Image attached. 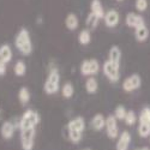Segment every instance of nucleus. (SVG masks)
Instances as JSON below:
<instances>
[{
	"label": "nucleus",
	"instance_id": "f257e3e1",
	"mask_svg": "<svg viewBox=\"0 0 150 150\" xmlns=\"http://www.w3.org/2000/svg\"><path fill=\"white\" fill-rule=\"evenodd\" d=\"M15 47L22 55H30L33 53V41L27 28H21L15 37Z\"/></svg>",
	"mask_w": 150,
	"mask_h": 150
},
{
	"label": "nucleus",
	"instance_id": "f03ea898",
	"mask_svg": "<svg viewBox=\"0 0 150 150\" xmlns=\"http://www.w3.org/2000/svg\"><path fill=\"white\" fill-rule=\"evenodd\" d=\"M60 86V73L57 67H52L49 70L47 78L43 84V90L47 95H54L59 91Z\"/></svg>",
	"mask_w": 150,
	"mask_h": 150
},
{
	"label": "nucleus",
	"instance_id": "7ed1b4c3",
	"mask_svg": "<svg viewBox=\"0 0 150 150\" xmlns=\"http://www.w3.org/2000/svg\"><path fill=\"white\" fill-rule=\"evenodd\" d=\"M40 122V115L36 110L33 109H28L23 113V115L19 119V124L18 127L19 130H25V129H30V127H36L37 124Z\"/></svg>",
	"mask_w": 150,
	"mask_h": 150
},
{
	"label": "nucleus",
	"instance_id": "20e7f679",
	"mask_svg": "<svg viewBox=\"0 0 150 150\" xmlns=\"http://www.w3.org/2000/svg\"><path fill=\"white\" fill-rule=\"evenodd\" d=\"M36 129L30 127L25 130H21V145L23 150H33L35 143Z\"/></svg>",
	"mask_w": 150,
	"mask_h": 150
},
{
	"label": "nucleus",
	"instance_id": "39448f33",
	"mask_svg": "<svg viewBox=\"0 0 150 150\" xmlns=\"http://www.w3.org/2000/svg\"><path fill=\"white\" fill-rule=\"evenodd\" d=\"M120 65H117L114 62H112L110 60H106L103 62V66H102V71L103 74L110 81V82H118L120 78Z\"/></svg>",
	"mask_w": 150,
	"mask_h": 150
},
{
	"label": "nucleus",
	"instance_id": "423d86ee",
	"mask_svg": "<svg viewBox=\"0 0 150 150\" xmlns=\"http://www.w3.org/2000/svg\"><path fill=\"white\" fill-rule=\"evenodd\" d=\"M79 70L83 76H86V77L95 76L100 71V62L96 59H85L82 61Z\"/></svg>",
	"mask_w": 150,
	"mask_h": 150
},
{
	"label": "nucleus",
	"instance_id": "0eeeda50",
	"mask_svg": "<svg viewBox=\"0 0 150 150\" xmlns=\"http://www.w3.org/2000/svg\"><path fill=\"white\" fill-rule=\"evenodd\" d=\"M142 85V78L139 74L133 73L131 76H129L127 78H125V81L122 82V89L126 93H131L134 91L138 88H141Z\"/></svg>",
	"mask_w": 150,
	"mask_h": 150
},
{
	"label": "nucleus",
	"instance_id": "6e6552de",
	"mask_svg": "<svg viewBox=\"0 0 150 150\" xmlns=\"http://www.w3.org/2000/svg\"><path fill=\"white\" fill-rule=\"evenodd\" d=\"M118 119L115 118V115H108L106 118V132L107 136L110 139H114L119 134V130H118Z\"/></svg>",
	"mask_w": 150,
	"mask_h": 150
},
{
	"label": "nucleus",
	"instance_id": "1a4fd4ad",
	"mask_svg": "<svg viewBox=\"0 0 150 150\" xmlns=\"http://www.w3.org/2000/svg\"><path fill=\"white\" fill-rule=\"evenodd\" d=\"M103 22L106 24V27L108 28H115L119 22H120V15L119 12L114 8L112 10H108L106 13H105V17H103Z\"/></svg>",
	"mask_w": 150,
	"mask_h": 150
},
{
	"label": "nucleus",
	"instance_id": "9d476101",
	"mask_svg": "<svg viewBox=\"0 0 150 150\" xmlns=\"http://www.w3.org/2000/svg\"><path fill=\"white\" fill-rule=\"evenodd\" d=\"M125 23L126 25L130 27V28H138V27H142V25H145V22H144V18L139 15L134 13V12H129L125 17Z\"/></svg>",
	"mask_w": 150,
	"mask_h": 150
},
{
	"label": "nucleus",
	"instance_id": "9b49d317",
	"mask_svg": "<svg viewBox=\"0 0 150 150\" xmlns=\"http://www.w3.org/2000/svg\"><path fill=\"white\" fill-rule=\"evenodd\" d=\"M130 143H131V134L129 131H122L120 133V137L117 142V150H129V146H130Z\"/></svg>",
	"mask_w": 150,
	"mask_h": 150
},
{
	"label": "nucleus",
	"instance_id": "f8f14e48",
	"mask_svg": "<svg viewBox=\"0 0 150 150\" xmlns=\"http://www.w3.org/2000/svg\"><path fill=\"white\" fill-rule=\"evenodd\" d=\"M0 134L3 136V138L8 141L11 139L15 134V125L12 124L11 121H4L1 125V129H0Z\"/></svg>",
	"mask_w": 150,
	"mask_h": 150
},
{
	"label": "nucleus",
	"instance_id": "ddd939ff",
	"mask_svg": "<svg viewBox=\"0 0 150 150\" xmlns=\"http://www.w3.org/2000/svg\"><path fill=\"white\" fill-rule=\"evenodd\" d=\"M90 12H93L94 15H96L100 19H103L105 17V8L101 3V0H91L90 3Z\"/></svg>",
	"mask_w": 150,
	"mask_h": 150
},
{
	"label": "nucleus",
	"instance_id": "4468645a",
	"mask_svg": "<svg viewBox=\"0 0 150 150\" xmlns=\"http://www.w3.org/2000/svg\"><path fill=\"white\" fill-rule=\"evenodd\" d=\"M79 25V19L77 17L76 13H69L65 18V27L70 30V31H74Z\"/></svg>",
	"mask_w": 150,
	"mask_h": 150
},
{
	"label": "nucleus",
	"instance_id": "2eb2a0df",
	"mask_svg": "<svg viewBox=\"0 0 150 150\" xmlns=\"http://www.w3.org/2000/svg\"><path fill=\"white\" fill-rule=\"evenodd\" d=\"M90 124H91V127L95 131H101L106 127V118L102 114H95Z\"/></svg>",
	"mask_w": 150,
	"mask_h": 150
},
{
	"label": "nucleus",
	"instance_id": "dca6fc26",
	"mask_svg": "<svg viewBox=\"0 0 150 150\" xmlns=\"http://www.w3.org/2000/svg\"><path fill=\"white\" fill-rule=\"evenodd\" d=\"M108 60L114 62L117 65H120L121 61V49L118 46H112L108 52Z\"/></svg>",
	"mask_w": 150,
	"mask_h": 150
},
{
	"label": "nucleus",
	"instance_id": "f3484780",
	"mask_svg": "<svg viewBox=\"0 0 150 150\" xmlns=\"http://www.w3.org/2000/svg\"><path fill=\"white\" fill-rule=\"evenodd\" d=\"M85 129V121L82 117H77L69 121L67 124V130H77V131H84Z\"/></svg>",
	"mask_w": 150,
	"mask_h": 150
},
{
	"label": "nucleus",
	"instance_id": "a211bd4d",
	"mask_svg": "<svg viewBox=\"0 0 150 150\" xmlns=\"http://www.w3.org/2000/svg\"><path fill=\"white\" fill-rule=\"evenodd\" d=\"M0 55H1V59L4 62H10L12 60V57H13V53H12V48L10 47V45L5 43L0 46Z\"/></svg>",
	"mask_w": 150,
	"mask_h": 150
},
{
	"label": "nucleus",
	"instance_id": "6ab92c4d",
	"mask_svg": "<svg viewBox=\"0 0 150 150\" xmlns=\"http://www.w3.org/2000/svg\"><path fill=\"white\" fill-rule=\"evenodd\" d=\"M30 90L27 88V86H22L18 91V100H19V103L22 106H27L30 101Z\"/></svg>",
	"mask_w": 150,
	"mask_h": 150
},
{
	"label": "nucleus",
	"instance_id": "aec40b11",
	"mask_svg": "<svg viewBox=\"0 0 150 150\" xmlns=\"http://www.w3.org/2000/svg\"><path fill=\"white\" fill-rule=\"evenodd\" d=\"M149 36V29L146 28V25H142L134 29V37L138 42H144Z\"/></svg>",
	"mask_w": 150,
	"mask_h": 150
},
{
	"label": "nucleus",
	"instance_id": "412c9836",
	"mask_svg": "<svg viewBox=\"0 0 150 150\" xmlns=\"http://www.w3.org/2000/svg\"><path fill=\"white\" fill-rule=\"evenodd\" d=\"M98 89V83L97 79L93 76H90L88 79L85 81V90L88 94H95Z\"/></svg>",
	"mask_w": 150,
	"mask_h": 150
},
{
	"label": "nucleus",
	"instance_id": "4be33fe9",
	"mask_svg": "<svg viewBox=\"0 0 150 150\" xmlns=\"http://www.w3.org/2000/svg\"><path fill=\"white\" fill-rule=\"evenodd\" d=\"M91 41V34H90V30L89 29H83L79 34H78V42L82 45V46H86L89 45Z\"/></svg>",
	"mask_w": 150,
	"mask_h": 150
},
{
	"label": "nucleus",
	"instance_id": "5701e85b",
	"mask_svg": "<svg viewBox=\"0 0 150 150\" xmlns=\"http://www.w3.org/2000/svg\"><path fill=\"white\" fill-rule=\"evenodd\" d=\"M13 72H15L16 76H18V77L24 76V74L27 73V65H25V62H24L23 60L16 61V64L13 66Z\"/></svg>",
	"mask_w": 150,
	"mask_h": 150
},
{
	"label": "nucleus",
	"instance_id": "b1692460",
	"mask_svg": "<svg viewBox=\"0 0 150 150\" xmlns=\"http://www.w3.org/2000/svg\"><path fill=\"white\" fill-rule=\"evenodd\" d=\"M61 94L65 98H71L74 94V86L72 83L70 82H66L64 85L61 86Z\"/></svg>",
	"mask_w": 150,
	"mask_h": 150
},
{
	"label": "nucleus",
	"instance_id": "393cba45",
	"mask_svg": "<svg viewBox=\"0 0 150 150\" xmlns=\"http://www.w3.org/2000/svg\"><path fill=\"white\" fill-rule=\"evenodd\" d=\"M98 22H100V18L96 15H94L93 12H90V13L86 16V19H85V24L89 29H95L97 27Z\"/></svg>",
	"mask_w": 150,
	"mask_h": 150
},
{
	"label": "nucleus",
	"instance_id": "a878e982",
	"mask_svg": "<svg viewBox=\"0 0 150 150\" xmlns=\"http://www.w3.org/2000/svg\"><path fill=\"white\" fill-rule=\"evenodd\" d=\"M69 131V139L72 143H79L82 141V137H83V132L82 131H77V130H67Z\"/></svg>",
	"mask_w": 150,
	"mask_h": 150
},
{
	"label": "nucleus",
	"instance_id": "bb28decb",
	"mask_svg": "<svg viewBox=\"0 0 150 150\" xmlns=\"http://www.w3.org/2000/svg\"><path fill=\"white\" fill-rule=\"evenodd\" d=\"M138 134L143 138H146V137L150 134V127H149V124L146 122H139V126H138Z\"/></svg>",
	"mask_w": 150,
	"mask_h": 150
},
{
	"label": "nucleus",
	"instance_id": "cd10ccee",
	"mask_svg": "<svg viewBox=\"0 0 150 150\" xmlns=\"http://www.w3.org/2000/svg\"><path fill=\"white\" fill-rule=\"evenodd\" d=\"M126 114H127V110H126V108H125L122 105H120V106H118V107L115 108L114 115H115V118H117L118 120H124L125 117H126Z\"/></svg>",
	"mask_w": 150,
	"mask_h": 150
},
{
	"label": "nucleus",
	"instance_id": "c85d7f7f",
	"mask_svg": "<svg viewBox=\"0 0 150 150\" xmlns=\"http://www.w3.org/2000/svg\"><path fill=\"white\" fill-rule=\"evenodd\" d=\"M124 121H125V124H126L127 126H132V125H134V122L137 121L136 113L133 110H129L126 117H125V119H124Z\"/></svg>",
	"mask_w": 150,
	"mask_h": 150
},
{
	"label": "nucleus",
	"instance_id": "c756f323",
	"mask_svg": "<svg viewBox=\"0 0 150 150\" xmlns=\"http://www.w3.org/2000/svg\"><path fill=\"white\" fill-rule=\"evenodd\" d=\"M150 121V108L145 107L142 109L141 114H139V122H149Z\"/></svg>",
	"mask_w": 150,
	"mask_h": 150
},
{
	"label": "nucleus",
	"instance_id": "7c9ffc66",
	"mask_svg": "<svg viewBox=\"0 0 150 150\" xmlns=\"http://www.w3.org/2000/svg\"><path fill=\"white\" fill-rule=\"evenodd\" d=\"M134 7L138 12H144L148 8V0H136Z\"/></svg>",
	"mask_w": 150,
	"mask_h": 150
},
{
	"label": "nucleus",
	"instance_id": "2f4dec72",
	"mask_svg": "<svg viewBox=\"0 0 150 150\" xmlns=\"http://www.w3.org/2000/svg\"><path fill=\"white\" fill-rule=\"evenodd\" d=\"M6 71H7V67H6V62H0V76H5L6 74Z\"/></svg>",
	"mask_w": 150,
	"mask_h": 150
},
{
	"label": "nucleus",
	"instance_id": "473e14b6",
	"mask_svg": "<svg viewBox=\"0 0 150 150\" xmlns=\"http://www.w3.org/2000/svg\"><path fill=\"white\" fill-rule=\"evenodd\" d=\"M137 150H150V149H149V148H145V146H144V148H141V149H137Z\"/></svg>",
	"mask_w": 150,
	"mask_h": 150
},
{
	"label": "nucleus",
	"instance_id": "72a5a7b5",
	"mask_svg": "<svg viewBox=\"0 0 150 150\" xmlns=\"http://www.w3.org/2000/svg\"><path fill=\"white\" fill-rule=\"evenodd\" d=\"M0 62H3V59H1V55H0Z\"/></svg>",
	"mask_w": 150,
	"mask_h": 150
},
{
	"label": "nucleus",
	"instance_id": "f704fd0d",
	"mask_svg": "<svg viewBox=\"0 0 150 150\" xmlns=\"http://www.w3.org/2000/svg\"><path fill=\"white\" fill-rule=\"evenodd\" d=\"M0 119H1V109H0Z\"/></svg>",
	"mask_w": 150,
	"mask_h": 150
},
{
	"label": "nucleus",
	"instance_id": "c9c22d12",
	"mask_svg": "<svg viewBox=\"0 0 150 150\" xmlns=\"http://www.w3.org/2000/svg\"><path fill=\"white\" fill-rule=\"evenodd\" d=\"M117 1H124V0H117Z\"/></svg>",
	"mask_w": 150,
	"mask_h": 150
},
{
	"label": "nucleus",
	"instance_id": "e433bc0d",
	"mask_svg": "<svg viewBox=\"0 0 150 150\" xmlns=\"http://www.w3.org/2000/svg\"><path fill=\"white\" fill-rule=\"evenodd\" d=\"M148 124H149V127H150V121H149V122H148Z\"/></svg>",
	"mask_w": 150,
	"mask_h": 150
},
{
	"label": "nucleus",
	"instance_id": "4c0bfd02",
	"mask_svg": "<svg viewBox=\"0 0 150 150\" xmlns=\"http://www.w3.org/2000/svg\"><path fill=\"white\" fill-rule=\"evenodd\" d=\"M84 150H89V149H84Z\"/></svg>",
	"mask_w": 150,
	"mask_h": 150
}]
</instances>
